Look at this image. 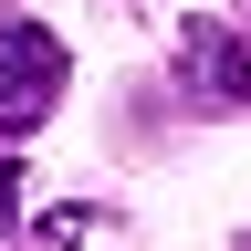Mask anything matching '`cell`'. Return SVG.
I'll list each match as a JSON object with an SVG mask.
<instances>
[{"instance_id": "6da1fadb", "label": "cell", "mask_w": 251, "mask_h": 251, "mask_svg": "<svg viewBox=\"0 0 251 251\" xmlns=\"http://www.w3.org/2000/svg\"><path fill=\"white\" fill-rule=\"evenodd\" d=\"M63 74H74V63H63V42L42 21H0V126H11V136L63 105Z\"/></svg>"}, {"instance_id": "3957f363", "label": "cell", "mask_w": 251, "mask_h": 251, "mask_svg": "<svg viewBox=\"0 0 251 251\" xmlns=\"http://www.w3.org/2000/svg\"><path fill=\"white\" fill-rule=\"evenodd\" d=\"M11 209H21V157L0 147V220H11Z\"/></svg>"}, {"instance_id": "7a4b0ae2", "label": "cell", "mask_w": 251, "mask_h": 251, "mask_svg": "<svg viewBox=\"0 0 251 251\" xmlns=\"http://www.w3.org/2000/svg\"><path fill=\"white\" fill-rule=\"evenodd\" d=\"M178 52H188V74H199V94H220V105H251V52H241L220 21H188V31H178Z\"/></svg>"}, {"instance_id": "277c9868", "label": "cell", "mask_w": 251, "mask_h": 251, "mask_svg": "<svg viewBox=\"0 0 251 251\" xmlns=\"http://www.w3.org/2000/svg\"><path fill=\"white\" fill-rule=\"evenodd\" d=\"M241 251H251V241H241Z\"/></svg>"}]
</instances>
